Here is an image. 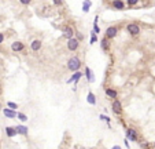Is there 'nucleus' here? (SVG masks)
I'll return each mask as SVG.
<instances>
[{
  "label": "nucleus",
  "mask_w": 155,
  "mask_h": 149,
  "mask_svg": "<svg viewBox=\"0 0 155 149\" xmlns=\"http://www.w3.org/2000/svg\"><path fill=\"white\" fill-rule=\"evenodd\" d=\"M82 66V61H81V58L77 57V55H74V57H70L67 63H66V68H67V71L70 72H77L80 71V68Z\"/></svg>",
  "instance_id": "obj_1"
},
{
  "label": "nucleus",
  "mask_w": 155,
  "mask_h": 149,
  "mask_svg": "<svg viewBox=\"0 0 155 149\" xmlns=\"http://www.w3.org/2000/svg\"><path fill=\"white\" fill-rule=\"evenodd\" d=\"M125 31L128 32L129 36H132V37H137L140 33H141V28H140V25L136 24V22H129V24L125 26Z\"/></svg>",
  "instance_id": "obj_2"
},
{
  "label": "nucleus",
  "mask_w": 155,
  "mask_h": 149,
  "mask_svg": "<svg viewBox=\"0 0 155 149\" xmlns=\"http://www.w3.org/2000/svg\"><path fill=\"white\" fill-rule=\"evenodd\" d=\"M111 110H113V113H114V115H117V116H121V115L124 113L122 102L119 101L118 98H117V100H113V101H111Z\"/></svg>",
  "instance_id": "obj_3"
},
{
  "label": "nucleus",
  "mask_w": 155,
  "mask_h": 149,
  "mask_svg": "<svg viewBox=\"0 0 155 149\" xmlns=\"http://www.w3.org/2000/svg\"><path fill=\"white\" fill-rule=\"evenodd\" d=\"M80 44H81V41L74 36L73 39H69L67 40V43H66V47H67V50H69L70 53H76L78 48H80Z\"/></svg>",
  "instance_id": "obj_4"
},
{
  "label": "nucleus",
  "mask_w": 155,
  "mask_h": 149,
  "mask_svg": "<svg viewBox=\"0 0 155 149\" xmlns=\"http://www.w3.org/2000/svg\"><path fill=\"white\" fill-rule=\"evenodd\" d=\"M118 32H119V28L115 26V25H111V26H109V28L104 31V37L109 40H113L114 37H117Z\"/></svg>",
  "instance_id": "obj_5"
},
{
  "label": "nucleus",
  "mask_w": 155,
  "mask_h": 149,
  "mask_svg": "<svg viewBox=\"0 0 155 149\" xmlns=\"http://www.w3.org/2000/svg\"><path fill=\"white\" fill-rule=\"evenodd\" d=\"M62 35L66 40L73 39V37L76 36V29H74L71 25H66V26H63L62 28Z\"/></svg>",
  "instance_id": "obj_6"
},
{
  "label": "nucleus",
  "mask_w": 155,
  "mask_h": 149,
  "mask_svg": "<svg viewBox=\"0 0 155 149\" xmlns=\"http://www.w3.org/2000/svg\"><path fill=\"white\" fill-rule=\"evenodd\" d=\"M126 138L129 140V141L132 142H140L139 140V133H137V130L136 128H133V127H129V128H126Z\"/></svg>",
  "instance_id": "obj_7"
},
{
  "label": "nucleus",
  "mask_w": 155,
  "mask_h": 149,
  "mask_svg": "<svg viewBox=\"0 0 155 149\" xmlns=\"http://www.w3.org/2000/svg\"><path fill=\"white\" fill-rule=\"evenodd\" d=\"M84 76V72L81 71H77V72H73V75L70 76V79L67 80V84H71V83H74V86H77L78 82L81 80V78Z\"/></svg>",
  "instance_id": "obj_8"
},
{
  "label": "nucleus",
  "mask_w": 155,
  "mask_h": 149,
  "mask_svg": "<svg viewBox=\"0 0 155 149\" xmlns=\"http://www.w3.org/2000/svg\"><path fill=\"white\" fill-rule=\"evenodd\" d=\"M110 6L114 10H125L126 8V1H124V0H111Z\"/></svg>",
  "instance_id": "obj_9"
},
{
  "label": "nucleus",
  "mask_w": 155,
  "mask_h": 149,
  "mask_svg": "<svg viewBox=\"0 0 155 149\" xmlns=\"http://www.w3.org/2000/svg\"><path fill=\"white\" fill-rule=\"evenodd\" d=\"M41 47H43V41L40 39H33L30 41V50L33 51V53H37V51H40L41 50Z\"/></svg>",
  "instance_id": "obj_10"
},
{
  "label": "nucleus",
  "mask_w": 155,
  "mask_h": 149,
  "mask_svg": "<svg viewBox=\"0 0 155 149\" xmlns=\"http://www.w3.org/2000/svg\"><path fill=\"white\" fill-rule=\"evenodd\" d=\"M25 48H26V46H25V43H22V41H14L11 44V50L14 53H22V51H25Z\"/></svg>",
  "instance_id": "obj_11"
},
{
  "label": "nucleus",
  "mask_w": 155,
  "mask_h": 149,
  "mask_svg": "<svg viewBox=\"0 0 155 149\" xmlns=\"http://www.w3.org/2000/svg\"><path fill=\"white\" fill-rule=\"evenodd\" d=\"M3 115H4L7 119H15L16 116H18V112L7 106V108H4V109H3Z\"/></svg>",
  "instance_id": "obj_12"
},
{
  "label": "nucleus",
  "mask_w": 155,
  "mask_h": 149,
  "mask_svg": "<svg viewBox=\"0 0 155 149\" xmlns=\"http://www.w3.org/2000/svg\"><path fill=\"white\" fill-rule=\"evenodd\" d=\"M104 93H106V97H109L111 100H117V98H118V91H117L115 88L106 87V88H104Z\"/></svg>",
  "instance_id": "obj_13"
},
{
  "label": "nucleus",
  "mask_w": 155,
  "mask_h": 149,
  "mask_svg": "<svg viewBox=\"0 0 155 149\" xmlns=\"http://www.w3.org/2000/svg\"><path fill=\"white\" fill-rule=\"evenodd\" d=\"M84 76L86 78L88 83H93V82H95V75H93L92 69H91L89 66H85V71H84Z\"/></svg>",
  "instance_id": "obj_14"
},
{
  "label": "nucleus",
  "mask_w": 155,
  "mask_h": 149,
  "mask_svg": "<svg viewBox=\"0 0 155 149\" xmlns=\"http://www.w3.org/2000/svg\"><path fill=\"white\" fill-rule=\"evenodd\" d=\"M100 41V48L104 51V53H109L110 48H111V44H110V40L106 39V37H103L102 40H99Z\"/></svg>",
  "instance_id": "obj_15"
},
{
  "label": "nucleus",
  "mask_w": 155,
  "mask_h": 149,
  "mask_svg": "<svg viewBox=\"0 0 155 149\" xmlns=\"http://www.w3.org/2000/svg\"><path fill=\"white\" fill-rule=\"evenodd\" d=\"M16 131H18V135H23V137H28V134H29V128L26 127V126H15Z\"/></svg>",
  "instance_id": "obj_16"
},
{
  "label": "nucleus",
  "mask_w": 155,
  "mask_h": 149,
  "mask_svg": "<svg viewBox=\"0 0 155 149\" xmlns=\"http://www.w3.org/2000/svg\"><path fill=\"white\" fill-rule=\"evenodd\" d=\"M6 135H7L8 138H14L15 135H18V131H16L15 127L8 126V127H6Z\"/></svg>",
  "instance_id": "obj_17"
},
{
  "label": "nucleus",
  "mask_w": 155,
  "mask_h": 149,
  "mask_svg": "<svg viewBox=\"0 0 155 149\" xmlns=\"http://www.w3.org/2000/svg\"><path fill=\"white\" fill-rule=\"evenodd\" d=\"M86 102H88L89 105H96V95L93 94L92 91H89L88 95H86Z\"/></svg>",
  "instance_id": "obj_18"
},
{
  "label": "nucleus",
  "mask_w": 155,
  "mask_h": 149,
  "mask_svg": "<svg viewBox=\"0 0 155 149\" xmlns=\"http://www.w3.org/2000/svg\"><path fill=\"white\" fill-rule=\"evenodd\" d=\"M92 7V1L91 0H84L82 1V13H88Z\"/></svg>",
  "instance_id": "obj_19"
},
{
  "label": "nucleus",
  "mask_w": 155,
  "mask_h": 149,
  "mask_svg": "<svg viewBox=\"0 0 155 149\" xmlns=\"http://www.w3.org/2000/svg\"><path fill=\"white\" fill-rule=\"evenodd\" d=\"M98 21H99V17L96 15V17H95V19H93V29H92V32H95L96 35H99V33H100V26L98 25Z\"/></svg>",
  "instance_id": "obj_20"
},
{
  "label": "nucleus",
  "mask_w": 155,
  "mask_h": 149,
  "mask_svg": "<svg viewBox=\"0 0 155 149\" xmlns=\"http://www.w3.org/2000/svg\"><path fill=\"white\" fill-rule=\"evenodd\" d=\"M139 145H140V148H141V149H151V148H152V145H151L150 142H147V141L139 142Z\"/></svg>",
  "instance_id": "obj_21"
},
{
  "label": "nucleus",
  "mask_w": 155,
  "mask_h": 149,
  "mask_svg": "<svg viewBox=\"0 0 155 149\" xmlns=\"http://www.w3.org/2000/svg\"><path fill=\"white\" fill-rule=\"evenodd\" d=\"M96 41H99V37H98V35H96L95 32H91V40H89V43H91V44H95Z\"/></svg>",
  "instance_id": "obj_22"
},
{
  "label": "nucleus",
  "mask_w": 155,
  "mask_h": 149,
  "mask_svg": "<svg viewBox=\"0 0 155 149\" xmlns=\"http://www.w3.org/2000/svg\"><path fill=\"white\" fill-rule=\"evenodd\" d=\"M99 119H100V120H103V122H106V123L110 126V122H111V119H110L109 116H106V115H103V113H102V115H99ZM110 128H111V126H110Z\"/></svg>",
  "instance_id": "obj_23"
},
{
  "label": "nucleus",
  "mask_w": 155,
  "mask_h": 149,
  "mask_svg": "<svg viewBox=\"0 0 155 149\" xmlns=\"http://www.w3.org/2000/svg\"><path fill=\"white\" fill-rule=\"evenodd\" d=\"M16 118L19 119V120H21V122H23V123H25V122H28V120H29V118H28V116H26V115H25V113H18V116H16Z\"/></svg>",
  "instance_id": "obj_24"
},
{
  "label": "nucleus",
  "mask_w": 155,
  "mask_h": 149,
  "mask_svg": "<svg viewBox=\"0 0 155 149\" xmlns=\"http://www.w3.org/2000/svg\"><path fill=\"white\" fill-rule=\"evenodd\" d=\"M126 4H128L129 7H135V6L139 4V0H126Z\"/></svg>",
  "instance_id": "obj_25"
},
{
  "label": "nucleus",
  "mask_w": 155,
  "mask_h": 149,
  "mask_svg": "<svg viewBox=\"0 0 155 149\" xmlns=\"http://www.w3.org/2000/svg\"><path fill=\"white\" fill-rule=\"evenodd\" d=\"M7 106H8V108H11V109H14V110L18 109V104H15V102H13V101H8L7 102Z\"/></svg>",
  "instance_id": "obj_26"
},
{
  "label": "nucleus",
  "mask_w": 155,
  "mask_h": 149,
  "mask_svg": "<svg viewBox=\"0 0 155 149\" xmlns=\"http://www.w3.org/2000/svg\"><path fill=\"white\" fill-rule=\"evenodd\" d=\"M52 3H54L56 7H61L63 6V3H65V0H52Z\"/></svg>",
  "instance_id": "obj_27"
},
{
  "label": "nucleus",
  "mask_w": 155,
  "mask_h": 149,
  "mask_svg": "<svg viewBox=\"0 0 155 149\" xmlns=\"http://www.w3.org/2000/svg\"><path fill=\"white\" fill-rule=\"evenodd\" d=\"M18 1H19L22 6H29V4L32 3V0H18Z\"/></svg>",
  "instance_id": "obj_28"
},
{
  "label": "nucleus",
  "mask_w": 155,
  "mask_h": 149,
  "mask_svg": "<svg viewBox=\"0 0 155 149\" xmlns=\"http://www.w3.org/2000/svg\"><path fill=\"white\" fill-rule=\"evenodd\" d=\"M76 37H77L80 41H82V40H84V35H82V33H80V32H77V33H76Z\"/></svg>",
  "instance_id": "obj_29"
},
{
  "label": "nucleus",
  "mask_w": 155,
  "mask_h": 149,
  "mask_svg": "<svg viewBox=\"0 0 155 149\" xmlns=\"http://www.w3.org/2000/svg\"><path fill=\"white\" fill-rule=\"evenodd\" d=\"M129 142H131V141H129L128 138H125V141H124V145H125V148H128V149L131 148V144H129Z\"/></svg>",
  "instance_id": "obj_30"
},
{
  "label": "nucleus",
  "mask_w": 155,
  "mask_h": 149,
  "mask_svg": "<svg viewBox=\"0 0 155 149\" xmlns=\"http://www.w3.org/2000/svg\"><path fill=\"white\" fill-rule=\"evenodd\" d=\"M4 37H6V36H4V33H1V32H0V44L4 41Z\"/></svg>",
  "instance_id": "obj_31"
},
{
  "label": "nucleus",
  "mask_w": 155,
  "mask_h": 149,
  "mask_svg": "<svg viewBox=\"0 0 155 149\" xmlns=\"http://www.w3.org/2000/svg\"><path fill=\"white\" fill-rule=\"evenodd\" d=\"M111 149H122V148H121L119 145H114V146H113V148H111Z\"/></svg>",
  "instance_id": "obj_32"
},
{
  "label": "nucleus",
  "mask_w": 155,
  "mask_h": 149,
  "mask_svg": "<svg viewBox=\"0 0 155 149\" xmlns=\"http://www.w3.org/2000/svg\"><path fill=\"white\" fill-rule=\"evenodd\" d=\"M152 148H154V149H155V142H154V144H152Z\"/></svg>",
  "instance_id": "obj_33"
},
{
  "label": "nucleus",
  "mask_w": 155,
  "mask_h": 149,
  "mask_svg": "<svg viewBox=\"0 0 155 149\" xmlns=\"http://www.w3.org/2000/svg\"><path fill=\"white\" fill-rule=\"evenodd\" d=\"M76 149H82V148H77V146H76Z\"/></svg>",
  "instance_id": "obj_34"
},
{
  "label": "nucleus",
  "mask_w": 155,
  "mask_h": 149,
  "mask_svg": "<svg viewBox=\"0 0 155 149\" xmlns=\"http://www.w3.org/2000/svg\"><path fill=\"white\" fill-rule=\"evenodd\" d=\"M100 149H102V148H100Z\"/></svg>",
  "instance_id": "obj_35"
}]
</instances>
